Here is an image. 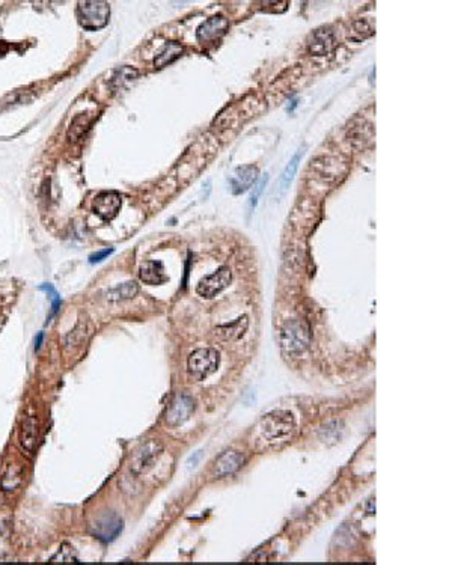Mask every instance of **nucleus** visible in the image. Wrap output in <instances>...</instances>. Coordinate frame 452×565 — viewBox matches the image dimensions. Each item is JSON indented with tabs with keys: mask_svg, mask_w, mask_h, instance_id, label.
Masks as SVG:
<instances>
[{
	"mask_svg": "<svg viewBox=\"0 0 452 565\" xmlns=\"http://www.w3.org/2000/svg\"><path fill=\"white\" fill-rule=\"evenodd\" d=\"M296 419L292 413L276 410L265 414L256 423L251 435V446L256 451L279 448L294 437Z\"/></svg>",
	"mask_w": 452,
	"mask_h": 565,
	"instance_id": "1",
	"label": "nucleus"
},
{
	"mask_svg": "<svg viewBox=\"0 0 452 565\" xmlns=\"http://www.w3.org/2000/svg\"><path fill=\"white\" fill-rule=\"evenodd\" d=\"M110 6L103 0H90L81 2L77 6V20L82 28L87 31H97L109 23Z\"/></svg>",
	"mask_w": 452,
	"mask_h": 565,
	"instance_id": "2",
	"label": "nucleus"
},
{
	"mask_svg": "<svg viewBox=\"0 0 452 565\" xmlns=\"http://www.w3.org/2000/svg\"><path fill=\"white\" fill-rule=\"evenodd\" d=\"M309 339H311V335H309L308 326L303 321L291 320L285 324V328L282 329L281 335L282 348L291 356L300 355L301 351H305L306 347L309 346Z\"/></svg>",
	"mask_w": 452,
	"mask_h": 565,
	"instance_id": "3",
	"label": "nucleus"
},
{
	"mask_svg": "<svg viewBox=\"0 0 452 565\" xmlns=\"http://www.w3.org/2000/svg\"><path fill=\"white\" fill-rule=\"evenodd\" d=\"M219 364L220 356L215 348H199L190 355L187 369L194 380H206L207 377L216 373Z\"/></svg>",
	"mask_w": 452,
	"mask_h": 565,
	"instance_id": "4",
	"label": "nucleus"
},
{
	"mask_svg": "<svg viewBox=\"0 0 452 565\" xmlns=\"http://www.w3.org/2000/svg\"><path fill=\"white\" fill-rule=\"evenodd\" d=\"M122 518L115 513H104L90 525V532L101 543H112L122 532Z\"/></svg>",
	"mask_w": 452,
	"mask_h": 565,
	"instance_id": "5",
	"label": "nucleus"
},
{
	"mask_svg": "<svg viewBox=\"0 0 452 565\" xmlns=\"http://www.w3.org/2000/svg\"><path fill=\"white\" fill-rule=\"evenodd\" d=\"M163 453V446L157 440H148L147 444L140 445V448L133 455L131 460V471L136 475H142L148 472L151 467L156 464L158 457Z\"/></svg>",
	"mask_w": 452,
	"mask_h": 565,
	"instance_id": "6",
	"label": "nucleus"
},
{
	"mask_svg": "<svg viewBox=\"0 0 452 565\" xmlns=\"http://www.w3.org/2000/svg\"><path fill=\"white\" fill-rule=\"evenodd\" d=\"M231 280H233L231 269L224 266L212 273V275L201 279L196 287V293L203 298H212L219 293H221L226 287H229Z\"/></svg>",
	"mask_w": 452,
	"mask_h": 565,
	"instance_id": "7",
	"label": "nucleus"
},
{
	"mask_svg": "<svg viewBox=\"0 0 452 565\" xmlns=\"http://www.w3.org/2000/svg\"><path fill=\"white\" fill-rule=\"evenodd\" d=\"M194 412V401L187 394L175 395L166 412V421L169 427H180L187 422Z\"/></svg>",
	"mask_w": 452,
	"mask_h": 565,
	"instance_id": "8",
	"label": "nucleus"
},
{
	"mask_svg": "<svg viewBox=\"0 0 452 565\" xmlns=\"http://www.w3.org/2000/svg\"><path fill=\"white\" fill-rule=\"evenodd\" d=\"M244 462L246 457L242 453L235 451V449H229V451H225L217 457L211 473L215 478H226V476H231L238 469H242Z\"/></svg>",
	"mask_w": 452,
	"mask_h": 565,
	"instance_id": "9",
	"label": "nucleus"
},
{
	"mask_svg": "<svg viewBox=\"0 0 452 565\" xmlns=\"http://www.w3.org/2000/svg\"><path fill=\"white\" fill-rule=\"evenodd\" d=\"M228 28H229V22L225 19L224 15H212L199 26L196 31V38L201 44L216 42L224 37Z\"/></svg>",
	"mask_w": 452,
	"mask_h": 565,
	"instance_id": "10",
	"label": "nucleus"
},
{
	"mask_svg": "<svg viewBox=\"0 0 452 565\" xmlns=\"http://www.w3.org/2000/svg\"><path fill=\"white\" fill-rule=\"evenodd\" d=\"M121 204L122 201L118 192H103L94 201V211L103 220H112L117 217Z\"/></svg>",
	"mask_w": 452,
	"mask_h": 565,
	"instance_id": "11",
	"label": "nucleus"
},
{
	"mask_svg": "<svg viewBox=\"0 0 452 565\" xmlns=\"http://www.w3.org/2000/svg\"><path fill=\"white\" fill-rule=\"evenodd\" d=\"M335 49V35L329 28H320L308 38V50L312 56H326Z\"/></svg>",
	"mask_w": 452,
	"mask_h": 565,
	"instance_id": "12",
	"label": "nucleus"
},
{
	"mask_svg": "<svg viewBox=\"0 0 452 565\" xmlns=\"http://www.w3.org/2000/svg\"><path fill=\"white\" fill-rule=\"evenodd\" d=\"M258 178V167L253 165H244L237 167L234 175L231 176V190L234 195H242V193L249 190L253 183Z\"/></svg>",
	"mask_w": 452,
	"mask_h": 565,
	"instance_id": "13",
	"label": "nucleus"
},
{
	"mask_svg": "<svg viewBox=\"0 0 452 565\" xmlns=\"http://www.w3.org/2000/svg\"><path fill=\"white\" fill-rule=\"evenodd\" d=\"M20 444L28 454H33L38 444V421L33 416H28L23 421L20 431Z\"/></svg>",
	"mask_w": 452,
	"mask_h": 565,
	"instance_id": "14",
	"label": "nucleus"
},
{
	"mask_svg": "<svg viewBox=\"0 0 452 565\" xmlns=\"http://www.w3.org/2000/svg\"><path fill=\"white\" fill-rule=\"evenodd\" d=\"M139 275L140 279L149 285H160L167 280L163 264L157 261H148L145 264H142Z\"/></svg>",
	"mask_w": 452,
	"mask_h": 565,
	"instance_id": "15",
	"label": "nucleus"
},
{
	"mask_svg": "<svg viewBox=\"0 0 452 565\" xmlns=\"http://www.w3.org/2000/svg\"><path fill=\"white\" fill-rule=\"evenodd\" d=\"M247 326H249V320H247V317H242V319L235 320L231 324H226V326H221V328H217L216 335L224 341H235L238 338H242L244 332L247 330Z\"/></svg>",
	"mask_w": 452,
	"mask_h": 565,
	"instance_id": "16",
	"label": "nucleus"
},
{
	"mask_svg": "<svg viewBox=\"0 0 452 565\" xmlns=\"http://www.w3.org/2000/svg\"><path fill=\"white\" fill-rule=\"evenodd\" d=\"M184 51V47L181 44L171 41V42H166L165 47L158 51V55L154 59V65L156 68H165L166 65L172 64L176 59H178Z\"/></svg>",
	"mask_w": 452,
	"mask_h": 565,
	"instance_id": "17",
	"label": "nucleus"
},
{
	"mask_svg": "<svg viewBox=\"0 0 452 565\" xmlns=\"http://www.w3.org/2000/svg\"><path fill=\"white\" fill-rule=\"evenodd\" d=\"M137 76H139L137 69H135L133 67L126 65V67L118 68L117 71H115L113 76H112V81H110L112 90H113V91H121V90H124V87L135 82L136 78H137Z\"/></svg>",
	"mask_w": 452,
	"mask_h": 565,
	"instance_id": "18",
	"label": "nucleus"
},
{
	"mask_svg": "<svg viewBox=\"0 0 452 565\" xmlns=\"http://www.w3.org/2000/svg\"><path fill=\"white\" fill-rule=\"evenodd\" d=\"M303 154H305V151H301V149H300V151L294 157H292L290 160V163L285 166V169L282 171V175L279 178V185H281V192L282 193L288 190L290 184L292 183V180H294V175H296V172L299 169V163L301 160V157H303Z\"/></svg>",
	"mask_w": 452,
	"mask_h": 565,
	"instance_id": "19",
	"label": "nucleus"
},
{
	"mask_svg": "<svg viewBox=\"0 0 452 565\" xmlns=\"http://www.w3.org/2000/svg\"><path fill=\"white\" fill-rule=\"evenodd\" d=\"M139 293V285L135 280L126 282V284H121L118 287H115L109 289L108 297L110 300H124V298H131Z\"/></svg>",
	"mask_w": 452,
	"mask_h": 565,
	"instance_id": "20",
	"label": "nucleus"
},
{
	"mask_svg": "<svg viewBox=\"0 0 452 565\" xmlns=\"http://www.w3.org/2000/svg\"><path fill=\"white\" fill-rule=\"evenodd\" d=\"M22 480H23V471L20 469L19 466L12 464V466L8 467V471L3 473L2 487L5 490H14L22 484Z\"/></svg>",
	"mask_w": 452,
	"mask_h": 565,
	"instance_id": "21",
	"label": "nucleus"
},
{
	"mask_svg": "<svg viewBox=\"0 0 452 565\" xmlns=\"http://www.w3.org/2000/svg\"><path fill=\"white\" fill-rule=\"evenodd\" d=\"M374 32H376L374 28H372V26L363 19L356 20L351 26V38L356 40V41L369 38L371 35H374Z\"/></svg>",
	"mask_w": 452,
	"mask_h": 565,
	"instance_id": "22",
	"label": "nucleus"
},
{
	"mask_svg": "<svg viewBox=\"0 0 452 565\" xmlns=\"http://www.w3.org/2000/svg\"><path fill=\"white\" fill-rule=\"evenodd\" d=\"M50 562H78L74 547L68 543H64L59 547L58 553L50 559Z\"/></svg>",
	"mask_w": 452,
	"mask_h": 565,
	"instance_id": "23",
	"label": "nucleus"
},
{
	"mask_svg": "<svg viewBox=\"0 0 452 565\" xmlns=\"http://www.w3.org/2000/svg\"><path fill=\"white\" fill-rule=\"evenodd\" d=\"M38 289H41V291H46L47 296H49V298H50V302H51V314H50V319H51V317H55V315L59 312V307H60V303H62V298H60L59 293H58V291H56V288L53 287L51 284H42V285H40V287H38Z\"/></svg>",
	"mask_w": 452,
	"mask_h": 565,
	"instance_id": "24",
	"label": "nucleus"
},
{
	"mask_svg": "<svg viewBox=\"0 0 452 565\" xmlns=\"http://www.w3.org/2000/svg\"><path fill=\"white\" fill-rule=\"evenodd\" d=\"M267 181H269V176L265 175V176H262V178L258 181V184L255 185V190H253V193H252V196H251V207H256V202H258V198H260V195H261V192H262V189H264V185L267 184Z\"/></svg>",
	"mask_w": 452,
	"mask_h": 565,
	"instance_id": "25",
	"label": "nucleus"
},
{
	"mask_svg": "<svg viewBox=\"0 0 452 565\" xmlns=\"http://www.w3.org/2000/svg\"><path fill=\"white\" fill-rule=\"evenodd\" d=\"M112 253H113V249H104V251H99V252H95V253H92L91 257H90V262H91V264L101 262L103 260L108 258L109 255H112Z\"/></svg>",
	"mask_w": 452,
	"mask_h": 565,
	"instance_id": "26",
	"label": "nucleus"
},
{
	"mask_svg": "<svg viewBox=\"0 0 452 565\" xmlns=\"http://www.w3.org/2000/svg\"><path fill=\"white\" fill-rule=\"evenodd\" d=\"M42 339H44V333L41 332V333H38V337H37V339H35V350H40L41 348V344H42Z\"/></svg>",
	"mask_w": 452,
	"mask_h": 565,
	"instance_id": "27",
	"label": "nucleus"
}]
</instances>
